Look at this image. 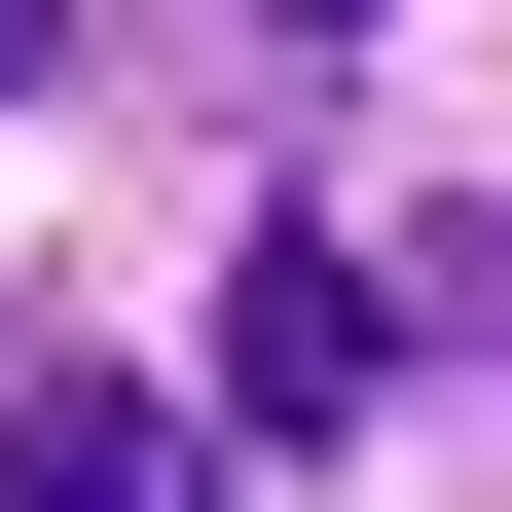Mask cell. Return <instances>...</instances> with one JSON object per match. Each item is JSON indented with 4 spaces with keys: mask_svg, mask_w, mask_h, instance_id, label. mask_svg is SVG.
<instances>
[{
    "mask_svg": "<svg viewBox=\"0 0 512 512\" xmlns=\"http://www.w3.org/2000/svg\"><path fill=\"white\" fill-rule=\"evenodd\" d=\"M220 403H256V439H366V403H403V256H366V220H256V293H220Z\"/></svg>",
    "mask_w": 512,
    "mask_h": 512,
    "instance_id": "obj_1",
    "label": "cell"
},
{
    "mask_svg": "<svg viewBox=\"0 0 512 512\" xmlns=\"http://www.w3.org/2000/svg\"><path fill=\"white\" fill-rule=\"evenodd\" d=\"M0 512H183V439L147 403H0Z\"/></svg>",
    "mask_w": 512,
    "mask_h": 512,
    "instance_id": "obj_2",
    "label": "cell"
},
{
    "mask_svg": "<svg viewBox=\"0 0 512 512\" xmlns=\"http://www.w3.org/2000/svg\"><path fill=\"white\" fill-rule=\"evenodd\" d=\"M0 74H74V0H0Z\"/></svg>",
    "mask_w": 512,
    "mask_h": 512,
    "instance_id": "obj_3",
    "label": "cell"
}]
</instances>
